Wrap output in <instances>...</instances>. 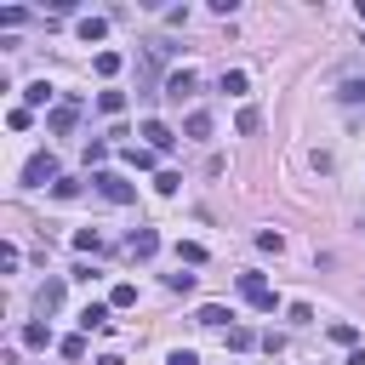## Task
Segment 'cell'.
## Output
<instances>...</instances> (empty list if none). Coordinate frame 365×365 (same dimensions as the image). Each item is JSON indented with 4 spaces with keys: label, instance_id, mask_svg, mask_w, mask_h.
<instances>
[{
    "label": "cell",
    "instance_id": "cell-1",
    "mask_svg": "<svg viewBox=\"0 0 365 365\" xmlns=\"http://www.w3.org/2000/svg\"><path fill=\"white\" fill-rule=\"evenodd\" d=\"M23 182H29V188H46V182L57 188V182H63V177H57V154H51V148H46V154H29V165H23Z\"/></svg>",
    "mask_w": 365,
    "mask_h": 365
},
{
    "label": "cell",
    "instance_id": "cell-2",
    "mask_svg": "<svg viewBox=\"0 0 365 365\" xmlns=\"http://www.w3.org/2000/svg\"><path fill=\"white\" fill-rule=\"evenodd\" d=\"M91 188H97L108 205H131V200H137V188H131L120 171H97V177H91Z\"/></svg>",
    "mask_w": 365,
    "mask_h": 365
},
{
    "label": "cell",
    "instance_id": "cell-3",
    "mask_svg": "<svg viewBox=\"0 0 365 365\" xmlns=\"http://www.w3.org/2000/svg\"><path fill=\"white\" fill-rule=\"evenodd\" d=\"M240 297H245L251 308H262V314H274V302H279V297L268 291V279H262L257 268H245V274H240Z\"/></svg>",
    "mask_w": 365,
    "mask_h": 365
},
{
    "label": "cell",
    "instance_id": "cell-4",
    "mask_svg": "<svg viewBox=\"0 0 365 365\" xmlns=\"http://www.w3.org/2000/svg\"><path fill=\"white\" fill-rule=\"evenodd\" d=\"M194 91H200L194 68H171V74H165V91H160V97H171V103H188Z\"/></svg>",
    "mask_w": 365,
    "mask_h": 365
},
{
    "label": "cell",
    "instance_id": "cell-5",
    "mask_svg": "<svg viewBox=\"0 0 365 365\" xmlns=\"http://www.w3.org/2000/svg\"><path fill=\"white\" fill-rule=\"evenodd\" d=\"M80 125V97H68V103H57L51 108V120H46V131H57V137H68Z\"/></svg>",
    "mask_w": 365,
    "mask_h": 365
},
{
    "label": "cell",
    "instance_id": "cell-6",
    "mask_svg": "<svg viewBox=\"0 0 365 365\" xmlns=\"http://www.w3.org/2000/svg\"><path fill=\"white\" fill-rule=\"evenodd\" d=\"M154 251H160V234H154V228H131V234H125V257H137V262H148Z\"/></svg>",
    "mask_w": 365,
    "mask_h": 365
},
{
    "label": "cell",
    "instance_id": "cell-7",
    "mask_svg": "<svg viewBox=\"0 0 365 365\" xmlns=\"http://www.w3.org/2000/svg\"><path fill=\"white\" fill-rule=\"evenodd\" d=\"M63 308V279H46L40 291H34V319H51Z\"/></svg>",
    "mask_w": 365,
    "mask_h": 365
},
{
    "label": "cell",
    "instance_id": "cell-8",
    "mask_svg": "<svg viewBox=\"0 0 365 365\" xmlns=\"http://www.w3.org/2000/svg\"><path fill=\"white\" fill-rule=\"evenodd\" d=\"M143 137H148V148H154V154H165V148L177 143V131H171L165 120H143Z\"/></svg>",
    "mask_w": 365,
    "mask_h": 365
},
{
    "label": "cell",
    "instance_id": "cell-9",
    "mask_svg": "<svg viewBox=\"0 0 365 365\" xmlns=\"http://www.w3.org/2000/svg\"><path fill=\"white\" fill-rule=\"evenodd\" d=\"M182 137H188V143H205V137H211V114H205V108H194V114L182 120Z\"/></svg>",
    "mask_w": 365,
    "mask_h": 365
},
{
    "label": "cell",
    "instance_id": "cell-10",
    "mask_svg": "<svg viewBox=\"0 0 365 365\" xmlns=\"http://www.w3.org/2000/svg\"><path fill=\"white\" fill-rule=\"evenodd\" d=\"M108 325V302H86L80 308V331H103Z\"/></svg>",
    "mask_w": 365,
    "mask_h": 365
},
{
    "label": "cell",
    "instance_id": "cell-11",
    "mask_svg": "<svg viewBox=\"0 0 365 365\" xmlns=\"http://www.w3.org/2000/svg\"><path fill=\"white\" fill-rule=\"evenodd\" d=\"M228 319H234V314H228V308H217V302H205V308L194 314V325H205V331H222Z\"/></svg>",
    "mask_w": 365,
    "mask_h": 365
},
{
    "label": "cell",
    "instance_id": "cell-12",
    "mask_svg": "<svg viewBox=\"0 0 365 365\" xmlns=\"http://www.w3.org/2000/svg\"><path fill=\"white\" fill-rule=\"evenodd\" d=\"M23 348H51V325L46 319H29L23 325Z\"/></svg>",
    "mask_w": 365,
    "mask_h": 365
},
{
    "label": "cell",
    "instance_id": "cell-13",
    "mask_svg": "<svg viewBox=\"0 0 365 365\" xmlns=\"http://www.w3.org/2000/svg\"><path fill=\"white\" fill-rule=\"evenodd\" d=\"M40 103H51V80H29L23 86V108H40Z\"/></svg>",
    "mask_w": 365,
    "mask_h": 365
},
{
    "label": "cell",
    "instance_id": "cell-14",
    "mask_svg": "<svg viewBox=\"0 0 365 365\" xmlns=\"http://www.w3.org/2000/svg\"><path fill=\"white\" fill-rule=\"evenodd\" d=\"M74 29H80V40H103L108 34V17H80Z\"/></svg>",
    "mask_w": 365,
    "mask_h": 365
},
{
    "label": "cell",
    "instance_id": "cell-15",
    "mask_svg": "<svg viewBox=\"0 0 365 365\" xmlns=\"http://www.w3.org/2000/svg\"><path fill=\"white\" fill-rule=\"evenodd\" d=\"M120 63H125L120 51H97V63H91V68H97L103 80H114V74H120Z\"/></svg>",
    "mask_w": 365,
    "mask_h": 365
},
{
    "label": "cell",
    "instance_id": "cell-16",
    "mask_svg": "<svg viewBox=\"0 0 365 365\" xmlns=\"http://www.w3.org/2000/svg\"><path fill=\"white\" fill-rule=\"evenodd\" d=\"M131 302H137V285H131V279H120V285L108 291V308H131Z\"/></svg>",
    "mask_w": 365,
    "mask_h": 365
},
{
    "label": "cell",
    "instance_id": "cell-17",
    "mask_svg": "<svg viewBox=\"0 0 365 365\" xmlns=\"http://www.w3.org/2000/svg\"><path fill=\"white\" fill-rule=\"evenodd\" d=\"M331 342H336V348H354V342H359V325L336 319V325H331Z\"/></svg>",
    "mask_w": 365,
    "mask_h": 365
},
{
    "label": "cell",
    "instance_id": "cell-18",
    "mask_svg": "<svg viewBox=\"0 0 365 365\" xmlns=\"http://www.w3.org/2000/svg\"><path fill=\"white\" fill-rule=\"evenodd\" d=\"M251 342H257V331H251V325H228V348H234V354H245Z\"/></svg>",
    "mask_w": 365,
    "mask_h": 365
},
{
    "label": "cell",
    "instance_id": "cell-19",
    "mask_svg": "<svg viewBox=\"0 0 365 365\" xmlns=\"http://www.w3.org/2000/svg\"><path fill=\"white\" fill-rule=\"evenodd\" d=\"M234 125H240V137H257V131H262V114H257V108H240Z\"/></svg>",
    "mask_w": 365,
    "mask_h": 365
},
{
    "label": "cell",
    "instance_id": "cell-20",
    "mask_svg": "<svg viewBox=\"0 0 365 365\" xmlns=\"http://www.w3.org/2000/svg\"><path fill=\"white\" fill-rule=\"evenodd\" d=\"M245 86H251L245 68H222V91H245Z\"/></svg>",
    "mask_w": 365,
    "mask_h": 365
},
{
    "label": "cell",
    "instance_id": "cell-21",
    "mask_svg": "<svg viewBox=\"0 0 365 365\" xmlns=\"http://www.w3.org/2000/svg\"><path fill=\"white\" fill-rule=\"evenodd\" d=\"M97 108H103V114H125V91H103Z\"/></svg>",
    "mask_w": 365,
    "mask_h": 365
},
{
    "label": "cell",
    "instance_id": "cell-22",
    "mask_svg": "<svg viewBox=\"0 0 365 365\" xmlns=\"http://www.w3.org/2000/svg\"><path fill=\"white\" fill-rule=\"evenodd\" d=\"M17 23H29V11L23 6H0V29H17Z\"/></svg>",
    "mask_w": 365,
    "mask_h": 365
},
{
    "label": "cell",
    "instance_id": "cell-23",
    "mask_svg": "<svg viewBox=\"0 0 365 365\" xmlns=\"http://www.w3.org/2000/svg\"><path fill=\"white\" fill-rule=\"evenodd\" d=\"M125 160H131L137 171H148V165H154V148H137V143H131V148H125Z\"/></svg>",
    "mask_w": 365,
    "mask_h": 365
},
{
    "label": "cell",
    "instance_id": "cell-24",
    "mask_svg": "<svg viewBox=\"0 0 365 365\" xmlns=\"http://www.w3.org/2000/svg\"><path fill=\"white\" fill-rule=\"evenodd\" d=\"M74 245H80V251H103V234H97V228H80Z\"/></svg>",
    "mask_w": 365,
    "mask_h": 365
},
{
    "label": "cell",
    "instance_id": "cell-25",
    "mask_svg": "<svg viewBox=\"0 0 365 365\" xmlns=\"http://www.w3.org/2000/svg\"><path fill=\"white\" fill-rule=\"evenodd\" d=\"M57 348H63V359H86V336H63Z\"/></svg>",
    "mask_w": 365,
    "mask_h": 365
},
{
    "label": "cell",
    "instance_id": "cell-26",
    "mask_svg": "<svg viewBox=\"0 0 365 365\" xmlns=\"http://www.w3.org/2000/svg\"><path fill=\"white\" fill-rule=\"evenodd\" d=\"M154 188H160V194H177V188H182V177H177V171H160V177H154Z\"/></svg>",
    "mask_w": 365,
    "mask_h": 365
},
{
    "label": "cell",
    "instance_id": "cell-27",
    "mask_svg": "<svg viewBox=\"0 0 365 365\" xmlns=\"http://www.w3.org/2000/svg\"><path fill=\"white\" fill-rule=\"evenodd\" d=\"M108 160V143H86V165H103Z\"/></svg>",
    "mask_w": 365,
    "mask_h": 365
},
{
    "label": "cell",
    "instance_id": "cell-28",
    "mask_svg": "<svg viewBox=\"0 0 365 365\" xmlns=\"http://www.w3.org/2000/svg\"><path fill=\"white\" fill-rule=\"evenodd\" d=\"M279 245H285V240H279L274 228H262V234H257V251H279Z\"/></svg>",
    "mask_w": 365,
    "mask_h": 365
},
{
    "label": "cell",
    "instance_id": "cell-29",
    "mask_svg": "<svg viewBox=\"0 0 365 365\" xmlns=\"http://www.w3.org/2000/svg\"><path fill=\"white\" fill-rule=\"evenodd\" d=\"M177 257H182V262H205V245H194V240H188V245H177Z\"/></svg>",
    "mask_w": 365,
    "mask_h": 365
},
{
    "label": "cell",
    "instance_id": "cell-30",
    "mask_svg": "<svg viewBox=\"0 0 365 365\" xmlns=\"http://www.w3.org/2000/svg\"><path fill=\"white\" fill-rule=\"evenodd\" d=\"M17 262H23V257H17V245H0V268H6V274H17Z\"/></svg>",
    "mask_w": 365,
    "mask_h": 365
},
{
    "label": "cell",
    "instance_id": "cell-31",
    "mask_svg": "<svg viewBox=\"0 0 365 365\" xmlns=\"http://www.w3.org/2000/svg\"><path fill=\"white\" fill-rule=\"evenodd\" d=\"M285 314H291V325H308V319H314V308H308V302H291Z\"/></svg>",
    "mask_w": 365,
    "mask_h": 365
},
{
    "label": "cell",
    "instance_id": "cell-32",
    "mask_svg": "<svg viewBox=\"0 0 365 365\" xmlns=\"http://www.w3.org/2000/svg\"><path fill=\"white\" fill-rule=\"evenodd\" d=\"M165 365H200V354H194V348H171V359H165Z\"/></svg>",
    "mask_w": 365,
    "mask_h": 365
},
{
    "label": "cell",
    "instance_id": "cell-33",
    "mask_svg": "<svg viewBox=\"0 0 365 365\" xmlns=\"http://www.w3.org/2000/svg\"><path fill=\"white\" fill-rule=\"evenodd\" d=\"M342 365H365V348H354V354H348V359H342Z\"/></svg>",
    "mask_w": 365,
    "mask_h": 365
},
{
    "label": "cell",
    "instance_id": "cell-34",
    "mask_svg": "<svg viewBox=\"0 0 365 365\" xmlns=\"http://www.w3.org/2000/svg\"><path fill=\"white\" fill-rule=\"evenodd\" d=\"M97 365H125V359H120V354H103V359H97Z\"/></svg>",
    "mask_w": 365,
    "mask_h": 365
}]
</instances>
